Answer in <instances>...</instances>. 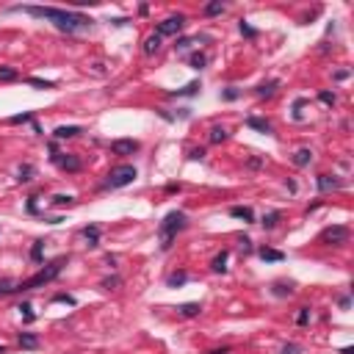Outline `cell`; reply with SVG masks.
Here are the masks:
<instances>
[{"label":"cell","mask_w":354,"mask_h":354,"mask_svg":"<svg viewBox=\"0 0 354 354\" xmlns=\"http://www.w3.org/2000/svg\"><path fill=\"white\" fill-rule=\"evenodd\" d=\"M14 11H25V14L36 17V20H50L64 34L83 31L94 22L91 17L80 14V11H67V8H53V6H14Z\"/></svg>","instance_id":"cell-1"},{"label":"cell","mask_w":354,"mask_h":354,"mask_svg":"<svg viewBox=\"0 0 354 354\" xmlns=\"http://www.w3.org/2000/svg\"><path fill=\"white\" fill-rule=\"evenodd\" d=\"M188 224V216L183 213V210H172V213H166V219L160 222L158 227V236H160V249H169L174 241V236L180 233V230H186Z\"/></svg>","instance_id":"cell-2"},{"label":"cell","mask_w":354,"mask_h":354,"mask_svg":"<svg viewBox=\"0 0 354 354\" xmlns=\"http://www.w3.org/2000/svg\"><path fill=\"white\" fill-rule=\"evenodd\" d=\"M61 266H64V260H56V263H50V266H44L42 271H36L31 279H25V282H20V291H34V288H42V285H47V282H53V279L61 274Z\"/></svg>","instance_id":"cell-3"},{"label":"cell","mask_w":354,"mask_h":354,"mask_svg":"<svg viewBox=\"0 0 354 354\" xmlns=\"http://www.w3.org/2000/svg\"><path fill=\"white\" fill-rule=\"evenodd\" d=\"M136 177H139L136 166H130V163H122V166H117V169H111V172H108L103 188H125V186H130Z\"/></svg>","instance_id":"cell-4"},{"label":"cell","mask_w":354,"mask_h":354,"mask_svg":"<svg viewBox=\"0 0 354 354\" xmlns=\"http://www.w3.org/2000/svg\"><path fill=\"white\" fill-rule=\"evenodd\" d=\"M321 241H324V243H332V246H340V243L349 241V227H343V224L326 227L324 233H321Z\"/></svg>","instance_id":"cell-5"},{"label":"cell","mask_w":354,"mask_h":354,"mask_svg":"<svg viewBox=\"0 0 354 354\" xmlns=\"http://www.w3.org/2000/svg\"><path fill=\"white\" fill-rule=\"evenodd\" d=\"M183 25H186V17H183V14L166 17V20L158 25V31H155V34H158V36H177V34L183 31Z\"/></svg>","instance_id":"cell-6"},{"label":"cell","mask_w":354,"mask_h":354,"mask_svg":"<svg viewBox=\"0 0 354 354\" xmlns=\"http://www.w3.org/2000/svg\"><path fill=\"white\" fill-rule=\"evenodd\" d=\"M114 155H133V153H139V141L136 139H117L111 144Z\"/></svg>","instance_id":"cell-7"},{"label":"cell","mask_w":354,"mask_h":354,"mask_svg":"<svg viewBox=\"0 0 354 354\" xmlns=\"http://www.w3.org/2000/svg\"><path fill=\"white\" fill-rule=\"evenodd\" d=\"M53 160H56L64 172H78V169H80V158H78V155H56Z\"/></svg>","instance_id":"cell-8"},{"label":"cell","mask_w":354,"mask_h":354,"mask_svg":"<svg viewBox=\"0 0 354 354\" xmlns=\"http://www.w3.org/2000/svg\"><path fill=\"white\" fill-rule=\"evenodd\" d=\"M246 127L260 130V133H271V122H269V119H260V117H249V119H246Z\"/></svg>","instance_id":"cell-9"},{"label":"cell","mask_w":354,"mask_h":354,"mask_svg":"<svg viewBox=\"0 0 354 354\" xmlns=\"http://www.w3.org/2000/svg\"><path fill=\"white\" fill-rule=\"evenodd\" d=\"M158 50H160V36L158 34L147 36V39H144V56H155Z\"/></svg>","instance_id":"cell-10"},{"label":"cell","mask_w":354,"mask_h":354,"mask_svg":"<svg viewBox=\"0 0 354 354\" xmlns=\"http://www.w3.org/2000/svg\"><path fill=\"white\" fill-rule=\"evenodd\" d=\"M83 238L89 241L86 246H97V243H100V227H97V224H89V227H83Z\"/></svg>","instance_id":"cell-11"},{"label":"cell","mask_w":354,"mask_h":354,"mask_svg":"<svg viewBox=\"0 0 354 354\" xmlns=\"http://www.w3.org/2000/svg\"><path fill=\"white\" fill-rule=\"evenodd\" d=\"M78 133H83L78 125H61V127H56V139H72V136H78Z\"/></svg>","instance_id":"cell-12"},{"label":"cell","mask_w":354,"mask_h":354,"mask_svg":"<svg viewBox=\"0 0 354 354\" xmlns=\"http://www.w3.org/2000/svg\"><path fill=\"white\" fill-rule=\"evenodd\" d=\"M227 257H230V252H219V255L213 257L210 269H213L216 274H224V271H227Z\"/></svg>","instance_id":"cell-13"},{"label":"cell","mask_w":354,"mask_h":354,"mask_svg":"<svg viewBox=\"0 0 354 354\" xmlns=\"http://www.w3.org/2000/svg\"><path fill=\"white\" fill-rule=\"evenodd\" d=\"M230 216H236V219H243V222H255V213H252V208H243V205H236V208H230Z\"/></svg>","instance_id":"cell-14"},{"label":"cell","mask_w":354,"mask_h":354,"mask_svg":"<svg viewBox=\"0 0 354 354\" xmlns=\"http://www.w3.org/2000/svg\"><path fill=\"white\" fill-rule=\"evenodd\" d=\"M260 257H263L266 263H279V260H285V255L279 249H269V246H263L260 249Z\"/></svg>","instance_id":"cell-15"},{"label":"cell","mask_w":354,"mask_h":354,"mask_svg":"<svg viewBox=\"0 0 354 354\" xmlns=\"http://www.w3.org/2000/svg\"><path fill=\"white\" fill-rule=\"evenodd\" d=\"M199 313H202V305H197V302H188V305L180 307V315H183V318H197Z\"/></svg>","instance_id":"cell-16"},{"label":"cell","mask_w":354,"mask_h":354,"mask_svg":"<svg viewBox=\"0 0 354 354\" xmlns=\"http://www.w3.org/2000/svg\"><path fill=\"white\" fill-rule=\"evenodd\" d=\"M279 89V80H269V83H260L257 86V97H271L274 91Z\"/></svg>","instance_id":"cell-17"},{"label":"cell","mask_w":354,"mask_h":354,"mask_svg":"<svg viewBox=\"0 0 354 354\" xmlns=\"http://www.w3.org/2000/svg\"><path fill=\"white\" fill-rule=\"evenodd\" d=\"M340 180H335V177H329V174H318V188L321 191H332V188H338Z\"/></svg>","instance_id":"cell-18"},{"label":"cell","mask_w":354,"mask_h":354,"mask_svg":"<svg viewBox=\"0 0 354 354\" xmlns=\"http://www.w3.org/2000/svg\"><path fill=\"white\" fill-rule=\"evenodd\" d=\"M14 291H20V285H17L11 277H3V279H0V296H6V293H14Z\"/></svg>","instance_id":"cell-19"},{"label":"cell","mask_w":354,"mask_h":354,"mask_svg":"<svg viewBox=\"0 0 354 354\" xmlns=\"http://www.w3.org/2000/svg\"><path fill=\"white\" fill-rule=\"evenodd\" d=\"M310 160H313V153L307 150V147H305V150H299V153L293 155V163H296V166H307Z\"/></svg>","instance_id":"cell-20"},{"label":"cell","mask_w":354,"mask_h":354,"mask_svg":"<svg viewBox=\"0 0 354 354\" xmlns=\"http://www.w3.org/2000/svg\"><path fill=\"white\" fill-rule=\"evenodd\" d=\"M186 279H188L186 271H174V274H169L166 285H169V288H177V285H186Z\"/></svg>","instance_id":"cell-21"},{"label":"cell","mask_w":354,"mask_h":354,"mask_svg":"<svg viewBox=\"0 0 354 354\" xmlns=\"http://www.w3.org/2000/svg\"><path fill=\"white\" fill-rule=\"evenodd\" d=\"M20 346H22V349H36V346H39V338H36V335H31V332H22V335H20Z\"/></svg>","instance_id":"cell-22"},{"label":"cell","mask_w":354,"mask_h":354,"mask_svg":"<svg viewBox=\"0 0 354 354\" xmlns=\"http://www.w3.org/2000/svg\"><path fill=\"white\" fill-rule=\"evenodd\" d=\"M25 83L36 86V89H56V83H53V80H42V78H25Z\"/></svg>","instance_id":"cell-23"},{"label":"cell","mask_w":354,"mask_h":354,"mask_svg":"<svg viewBox=\"0 0 354 354\" xmlns=\"http://www.w3.org/2000/svg\"><path fill=\"white\" fill-rule=\"evenodd\" d=\"M279 219H282V213H279V210H271V213H266V216H263V227H266V230H271L274 224L279 222Z\"/></svg>","instance_id":"cell-24"},{"label":"cell","mask_w":354,"mask_h":354,"mask_svg":"<svg viewBox=\"0 0 354 354\" xmlns=\"http://www.w3.org/2000/svg\"><path fill=\"white\" fill-rule=\"evenodd\" d=\"M227 139V130H224V127H210V141H213V144H222V141Z\"/></svg>","instance_id":"cell-25"},{"label":"cell","mask_w":354,"mask_h":354,"mask_svg":"<svg viewBox=\"0 0 354 354\" xmlns=\"http://www.w3.org/2000/svg\"><path fill=\"white\" fill-rule=\"evenodd\" d=\"M17 70L14 67H0V80H3V83H8V80H17Z\"/></svg>","instance_id":"cell-26"},{"label":"cell","mask_w":354,"mask_h":354,"mask_svg":"<svg viewBox=\"0 0 354 354\" xmlns=\"http://www.w3.org/2000/svg\"><path fill=\"white\" fill-rule=\"evenodd\" d=\"M224 11V3L222 0H213V3H208V6H205V14L208 17H216V14H222Z\"/></svg>","instance_id":"cell-27"},{"label":"cell","mask_w":354,"mask_h":354,"mask_svg":"<svg viewBox=\"0 0 354 354\" xmlns=\"http://www.w3.org/2000/svg\"><path fill=\"white\" fill-rule=\"evenodd\" d=\"M42 246H44V241H36L34 246H31V260H34V263H42Z\"/></svg>","instance_id":"cell-28"},{"label":"cell","mask_w":354,"mask_h":354,"mask_svg":"<svg viewBox=\"0 0 354 354\" xmlns=\"http://www.w3.org/2000/svg\"><path fill=\"white\" fill-rule=\"evenodd\" d=\"M293 288L291 285H285V282H274V296H291Z\"/></svg>","instance_id":"cell-29"},{"label":"cell","mask_w":354,"mask_h":354,"mask_svg":"<svg viewBox=\"0 0 354 354\" xmlns=\"http://www.w3.org/2000/svg\"><path fill=\"white\" fill-rule=\"evenodd\" d=\"M72 202H75V197H70V194H58V197H53V205H58V208H61V205H72Z\"/></svg>","instance_id":"cell-30"},{"label":"cell","mask_w":354,"mask_h":354,"mask_svg":"<svg viewBox=\"0 0 354 354\" xmlns=\"http://www.w3.org/2000/svg\"><path fill=\"white\" fill-rule=\"evenodd\" d=\"M31 174H34V166H28V163H25V166H20V177H17V180H20V183H28Z\"/></svg>","instance_id":"cell-31"},{"label":"cell","mask_w":354,"mask_h":354,"mask_svg":"<svg viewBox=\"0 0 354 354\" xmlns=\"http://www.w3.org/2000/svg\"><path fill=\"white\" fill-rule=\"evenodd\" d=\"M307 321H310V307H302V310H299V315H296V324L305 326Z\"/></svg>","instance_id":"cell-32"},{"label":"cell","mask_w":354,"mask_h":354,"mask_svg":"<svg viewBox=\"0 0 354 354\" xmlns=\"http://www.w3.org/2000/svg\"><path fill=\"white\" fill-rule=\"evenodd\" d=\"M205 61H208V58L202 56V53H194V56H191V67H194V70H202V67H205Z\"/></svg>","instance_id":"cell-33"},{"label":"cell","mask_w":354,"mask_h":354,"mask_svg":"<svg viewBox=\"0 0 354 354\" xmlns=\"http://www.w3.org/2000/svg\"><path fill=\"white\" fill-rule=\"evenodd\" d=\"M8 122H11V125H22V122H34V117H31V114H17V117H11Z\"/></svg>","instance_id":"cell-34"},{"label":"cell","mask_w":354,"mask_h":354,"mask_svg":"<svg viewBox=\"0 0 354 354\" xmlns=\"http://www.w3.org/2000/svg\"><path fill=\"white\" fill-rule=\"evenodd\" d=\"M318 100H321L324 105H335V94H332V91H321Z\"/></svg>","instance_id":"cell-35"},{"label":"cell","mask_w":354,"mask_h":354,"mask_svg":"<svg viewBox=\"0 0 354 354\" xmlns=\"http://www.w3.org/2000/svg\"><path fill=\"white\" fill-rule=\"evenodd\" d=\"M53 302H67V305H75V296H70V293H56Z\"/></svg>","instance_id":"cell-36"},{"label":"cell","mask_w":354,"mask_h":354,"mask_svg":"<svg viewBox=\"0 0 354 354\" xmlns=\"http://www.w3.org/2000/svg\"><path fill=\"white\" fill-rule=\"evenodd\" d=\"M17 310L22 313V318H25V321H34V313H31V305H20Z\"/></svg>","instance_id":"cell-37"},{"label":"cell","mask_w":354,"mask_h":354,"mask_svg":"<svg viewBox=\"0 0 354 354\" xmlns=\"http://www.w3.org/2000/svg\"><path fill=\"white\" fill-rule=\"evenodd\" d=\"M238 28H241V34H243V36H249V39H252V36H257V31L252 28V25H246V22H241Z\"/></svg>","instance_id":"cell-38"},{"label":"cell","mask_w":354,"mask_h":354,"mask_svg":"<svg viewBox=\"0 0 354 354\" xmlns=\"http://www.w3.org/2000/svg\"><path fill=\"white\" fill-rule=\"evenodd\" d=\"M197 91H199V83H197V80H194V83H188L186 89H180V91H177V94H197Z\"/></svg>","instance_id":"cell-39"},{"label":"cell","mask_w":354,"mask_h":354,"mask_svg":"<svg viewBox=\"0 0 354 354\" xmlns=\"http://www.w3.org/2000/svg\"><path fill=\"white\" fill-rule=\"evenodd\" d=\"M119 285V277H108V279H103V288L105 291H111V288H117Z\"/></svg>","instance_id":"cell-40"},{"label":"cell","mask_w":354,"mask_h":354,"mask_svg":"<svg viewBox=\"0 0 354 354\" xmlns=\"http://www.w3.org/2000/svg\"><path fill=\"white\" fill-rule=\"evenodd\" d=\"M238 97H241V91L238 89H227L224 91V100H238Z\"/></svg>","instance_id":"cell-41"},{"label":"cell","mask_w":354,"mask_h":354,"mask_svg":"<svg viewBox=\"0 0 354 354\" xmlns=\"http://www.w3.org/2000/svg\"><path fill=\"white\" fill-rule=\"evenodd\" d=\"M282 354H299V346H293V343H288V346L282 349Z\"/></svg>","instance_id":"cell-42"},{"label":"cell","mask_w":354,"mask_h":354,"mask_svg":"<svg viewBox=\"0 0 354 354\" xmlns=\"http://www.w3.org/2000/svg\"><path fill=\"white\" fill-rule=\"evenodd\" d=\"M241 249L243 252H252V241H249V238H241Z\"/></svg>","instance_id":"cell-43"},{"label":"cell","mask_w":354,"mask_h":354,"mask_svg":"<svg viewBox=\"0 0 354 354\" xmlns=\"http://www.w3.org/2000/svg\"><path fill=\"white\" fill-rule=\"evenodd\" d=\"M191 158H194V160H202V158H205V150H191Z\"/></svg>","instance_id":"cell-44"},{"label":"cell","mask_w":354,"mask_h":354,"mask_svg":"<svg viewBox=\"0 0 354 354\" xmlns=\"http://www.w3.org/2000/svg\"><path fill=\"white\" fill-rule=\"evenodd\" d=\"M349 78V70H340V72H335V80H346Z\"/></svg>","instance_id":"cell-45"},{"label":"cell","mask_w":354,"mask_h":354,"mask_svg":"<svg viewBox=\"0 0 354 354\" xmlns=\"http://www.w3.org/2000/svg\"><path fill=\"white\" fill-rule=\"evenodd\" d=\"M260 163H263V160H260V158H249V166H252V169H257V166H260Z\"/></svg>","instance_id":"cell-46"},{"label":"cell","mask_w":354,"mask_h":354,"mask_svg":"<svg viewBox=\"0 0 354 354\" xmlns=\"http://www.w3.org/2000/svg\"><path fill=\"white\" fill-rule=\"evenodd\" d=\"M188 44H191V42H188V39H180V42H177V50H186Z\"/></svg>","instance_id":"cell-47"},{"label":"cell","mask_w":354,"mask_h":354,"mask_svg":"<svg viewBox=\"0 0 354 354\" xmlns=\"http://www.w3.org/2000/svg\"><path fill=\"white\" fill-rule=\"evenodd\" d=\"M210 354H227V349H216V352H210Z\"/></svg>","instance_id":"cell-48"},{"label":"cell","mask_w":354,"mask_h":354,"mask_svg":"<svg viewBox=\"0 0 354 354\" xmlns=\"http://www.w3.org/2000/svg\"><path fill=\"white\" fill-rule=\"evenodd\" d=\"M3 352H6V349H3V346H0V354H3Z\"/></svg>","instance_id":"cell-49"}]
</instances>
